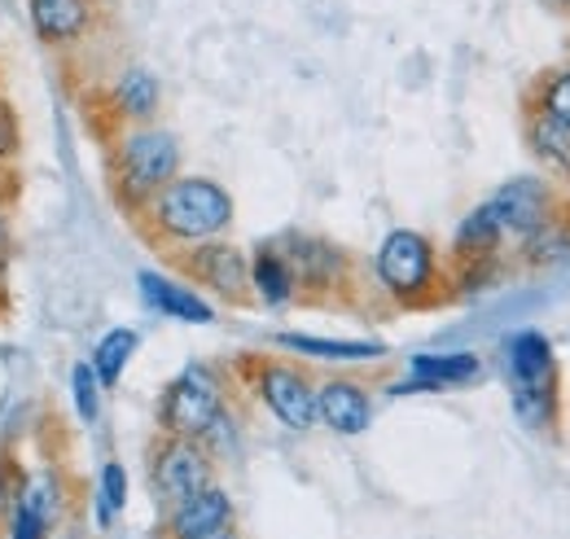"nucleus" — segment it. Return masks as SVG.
I'll use <instances>...</instances> for the list:
<instances>
[{"label": "nucleus", "mask_w": 570, "mask_h": 539, "mask_svg": "<svg viewBox=\"0 0 570 539\" xmlns=\"http://www.w3.org/2000/svg\"><path fill=\"white\" fill-rule=\"evenodd\" d=\"M409 369L430 391H452V386H470L483 378V360L474 351H417Z\"/></svg>", "instance_id": "nucleus-17"}, {"label": "nucleus", "mask_w": 570, "mask_h": 539, "mask_svg": "<svg viewBox=\"0 0 570 539\" xmlns=\"http://www.w3.org/2000/svg\"><path fill=\"white\" fill-rule=\"evenodd\" d=\"M237 369L250 373V391L259 395V404L268 408L285 430L307 434L316 425V382L298 364L277 360V355H250Z\"/></svg>", "instance_id": "nucleus-6"}, {"label": "nucleus", "mask_w": 570, "mask_h": 539, "mask_svg": "<svg viewBox=\"0 0 570 539\" xmlns=\"http://www.w3.org/2000/svg\"><path fill=\"white\" fill-rule=\"evenodd\" d=\"M71 391H75V408H79V416L92 425L97 416H101V382H97V373H92V364L83 360V364H75L71 369Z\"/></svg>", "instance_id": "nucleus-27"}, {"label": "nucleus", "mask_w": 570, "mask_h": 539, "mask_svg": "<svg viewBox=\"0 0 570 539\" xmlns=\"http://www.w3.org/2000/svg\"><path fill=\"white\" fill-rule=\"evenodd\" d=\"M250 294L264 307H285L294 303V272L285 264V255L277 251V242H259L255 259H250Z\"/></svg>", "instance_id": "nucleus-20"}, {"label": "nucleus", "mask_w": 570, "mask_h": 539, "mask_svg": "<svg viewBox=\"0 0 570 539\" xmlns=\"http://www.w3.org/2000/svg\"><path fill=\"white\" fill-rule=\"evenodd\" d=\"M176 268L185 272L189 281L207 285L215 298H224V303H250L255 298L250 294V259L237 246L219 242V237L198 242V246H185L176 255Z\"/></svg>", "instance_id": "nucleus-9"}, {"label": "nucleus", "mask_w": 570, "mask_h": 539, "mask_svg": "<svg viewBox=\"0 0 570 539\" xmlns=\"http://www.w3.org/2000/svg\"><path fill=\"white\" fill-rule=\"evenodd\" d=\"M549 4H553V9H567L570 13V0H549Z\"/></svg>", "instance_id": "nucleus-31"}, {"label": "nucleus", "mask_w": 570, "mask_h": 539, "mask_svg": "<svg viewBox=\"0 0 570 539\" xmlns=\"http://www.w3.org/2000/svg\"><path fill=\"white\" fill-rule=\"evenodd\" d=\"M224 522H233V500H228V491L219 482H212V487H203L198 496H189L185 504L171 509L167 539H207Z\"/></svg>", "instance_id": "nucleus-14"}, {"label": "nucleus", "mask_w": 570, "mask_h": 539, "mask_svg": "<svg viewBox=\"0 0 570 539\" xmlns=\"http://www.w3.org/2000/svg\"><path fill=\"white\" fill-rule=\"evenodd\" d=\"M137 285H141L145 307H154L158 316H176L185 325H212L215 321V307L203 294H194L189 285H180V281H171L163 272H141Z\"/></svg>", "instance_id": "nucleus-15"}, {"label": "nucleus", "mask_w": 570, "mask_h": 539, "mask_svg": "<svg viewBox=\"0 0 570 539\" xmlns=\"http://www.w3.org/2000/svg\"><path fill=\"white\" fill-rule=\"evenodd\" d=\"M137 346H141V334L137 330H110V334L101 337L97 346H92V373H97V382L101 386H119V378H124V369L132 364V355H137Z\"/></svg>", "instance_id": "nucleus-24"}, {"label": "nucleus", "mask_w": 570, "mask_h": 539, "mask_svg": "<svg viewBox=\"0 0 570 539\" xmlns=\"http://www.w3.org/2000/svg\"><path fill=\"white\" fill-rule=\"evenodd\" d=\"M212 482H215V461L198 439L163 434L149 448V487H154V500H163L167 509L185 504L189 496H198Z\"/></svg>", "instance_id": "nucleus-7"}, {"label": "nucleus", "mask_w": 570, "mask_h": 539, "mask_svg": "<svg viewBox=\"0 0 570 539\" xmlns=\"http://www.w3.org/2000/svg\"><path fill=\"white\" fill-rule=\"evenodd\" d=\"M488 203H492L500 228H504V242H518L522 246L531 233H540L558 215L562 189L549 176H513L509 185H500Z\"/></svg>", "instance_id": "nucleus-8"}, {"label": "nucleus", "mask_w": 570, "mask_h": 539, "mask_svg": "<svg viewBox=\"0 0 570 539\" xmlns=\"http://www.w3.org/2000/svg\"><path fill=\"white\" fill-rule=\"evenodd\" d=\"M207 539H242V536H237V527H233V522H224V527H219V531H212Z\"/></svg>", "instance_id": "nucleus-30"}, {"label": "nucleus", "mask_w": 570, "mask_h": 539, "mask_svg": "<svg viewBox=\"0 0 570 539\" xmlns=\"http://www.w3.org/2000/svg\"><path fill=\"white\" fill-rule=\"evenodd\" d=\"M509 404L522 430L531 434H553L562 421V386H540V391H509Z\"/></svg>", "instance_id": "nucleus-22"}, {"label": "nucleus", "mask_w": 570, "mask_h": 539, "mask_svg": "<svg viewBox=\"0 0 570 539\" xmlns=\"http://www.w3.org/2000/svg\"><path fill=\"white\" fill-rule=\"evenodd\" d=\"M316 425L334 434H364L373 425V400L356 378H325L316 382Z\"/></svg>", "instance_id": "nucleus-11"}, {"label": "nucleus", "mask_w": 570, "mask_h": 539, "mask_svg": "<svg viewBox=\"0 0 570 539\" xmlns=\"http://www.w3.org/2000/svg\"><path fill=\"white\" fill-rule=\"evenodd\" d=\"M18 491H22V470L9 461V452H0V513H9V509H13Z\"/></svg>", "instance_id": "nucleus-29"}, {"label": "nucleus", "mask_w": 570, "mask_h": 539, "mask_svg": "<svg viewBox=\"0 0 570 539\" xmlns=\"http://www.w3.org/2000/svg\"><path fill=\"white\" fill-rule=\"evenodd\" d=\"M504 255V228H500L492 203H479L461 224H456V237H452V264H465V259H492Z\"/></svg>", "instance_id": "nucleus-18"}, {"label": "nucleus", "mask_w": 570, "mask_h": 539, "mask_svg": "<svg viewBox=\"0 0 570 539\" xmlns=\"http://www.w3.org/2000/svg\"><path fill=\"white\" fill-rule=\"evenodd\" d=\"M180 176V140L163 128H132L115 145V194L132 215L141 210L163 185Z\"/></svg>", "instance_id": "nucleus-3"}, {"label": "nucleus", "mask_w": 570, "mask_h": 539, "mask_svg": "<svg viewBox=\"0 0 570 539\" xmlns=\"http://www.w3.org/2000/svg\"><path fill=\"white\" fill-rule=\"evenodd\" d=\"M518 259L527 264V268H562L570 264V198H562L558 206V215L540 228V233H531L522 246H518Z\"/></svg>", "instance_id": "nucleus-21"}, {"label": "nucleus", "mask_w": 570, "mask_h": 539, "mask_svg": "<svg viewBox=\"0 0 570 539\" xmlns=\"http://www.w3.org/2000/svg\"><path fill=\"white\" fill-rule=\"evenodd\" d=\"M522 106H535L544 115H553L558 124H570V67L540 70L522 97Z\"/></svg>", "instance_id": "nucleus-25"}, {"label": "nucleus", "mask_w": 570, "mask_h": 539, "mask_svg": "<svg viewBox=\"0 0 570 539\" xmlns=\"http://www.w3.org/2000/svg\"><path fill=\"white\" fill-rule=\"evenodd\" d=\"M277 346L298 351L303 360H334V364H368V360H386L382 342H356V337H316V334H277Z\"/></svg>", "instance_id": "nucleus-19"}, {"label": "nucleus", "mask_w": 570, "mask_h": 539, "mask_svg": "<svg viewBox=\"0 0 570 539\" xmlns=\"http://www.w3.org/2000/svg\"><path fill=\"white\" fill-rule=\"evenodd\" d=\"M137 224L149 242H163L167 251L212 242L233 224V194L207 176H176L137 210Z\"/></svg>", "instance_id": "nucleus-1"}, {"label": "nucleus", "mask_w": 570, "mask_h": 539, "mask_svg": "<svg viewBox=\"0 0 570 539\" xmlns=\"http://www.w3.org/2000/svg\"><path fill=\"white\" fill-rule=\"evenodd\" d=\"M22 149V128H18V110L0 97V163H9Z\"/></svg>", "instance_id": "nucleus-28"}, {"label": "nucleus", "mask_w": 570, "mask_h": 539, "mask_svg": "<svg viewBox=\"0 0 570 539\" xmlns=\"http://www.w3.org/2000/svg\"><path fill=\"white\" fill-rule=\"evenodd\" d=\"M373 276L400 307H439L452 298L448 272L439 264V251L417 228H391L373 255Z\"/></svg>", "instance_id": "nucleus-2"}, {"label": "nucleus", "mask_w": 570, "mask_h": 539, "mask_svg": "<svg viewBox=\"0 0 570 539\" xmlns=\"http://www.w3.org/2000/svg\"><path fill=\"white\" fill-rule=\"evenodd\" d=\"M224 408H228V391H224L219 373L212 364H189L180 378L167 382V391L158 400V430L203 439Z\"/></svg>", "instance_id": "nucleus-4"}, {"label": "nucleus", "mask_w": 570, "mask_h": 539, "mask_svg": "<svg viewBox=\"0 0 570 539\" xmlns=\"http://www.w3.org/2000/svg\"><path fill=\"white\" fill-rule=\"evenodd\" d=\"M522 136L531 158L549 171V180H570V124H558L535 106H522Z\"/></svg>", "instance_id": "nucleus-13"}, {"label": "nucleus", "mask_w": 570, "mask_h": 539, "mask_svg": "<svg viewBox=\"0 0 570 539\" xmlns=\"http://www.w3.org/2000/svg\"><path fill=\"white\" fill-rule=\"evenodd\" d=\"M158 101H163V84L149 67H124L115 88H110V110L128 124H149L158 115Z\"/></svg>", "instance_id": "nucleus-16"}, {"label": "nucleus", "mask_w": 570, "mask_h": 539, "mask_svg": "<svg viewBox=\"0 0 570 539\" xmlns=\"http://www.w3.org/2000/svg\"><path fill=\"white\" fill-rule=\"evenodd\" d=\"M27 13H31V31L45 45L67 49V45H79L88 36L97 4L92 0H27Z\"/></svg>", "instance_id": "nucleus-12"}, {"label": "nucleus", "mask_w": 570, "mask_h": 539, "mask_svg": "<svg viewBox=\"0 0 570 539\" xmlns=\"http://www.w3.org/2000/svg\"><path fill=\"white\" fill-rule=\"evenodd\" d=\"M13 509L31 513V518H36V522L49 531V527L58 522V513H62V482H58V473L36 470L31 478H22V491H18Z\"/></svg>", "instance_id": "nucleus-23"}, {"label": "nucleus", "mask_w": 570, "mask_h": 539, "mask_svg": "<svg viewBox=\"0 0 570 539\" xmlns=\"http://www.w3.org/2000/svg\"><path fill=\"white\" fill-rule=\"evenodd\" d=\"M504 382L509 391H540V386H562V369L553 355V342L540 330H518L500 346Z\"/></svg>", "instance_id": "nucleus-10"}, {"label": "nucleus", "mask_w": 570, "mask_h": 539, "mask_svg": "<svg viewBox=\"0 0 570 539\" xmlns=\"http://www.w3.org/2000/svg\"><path fill=\"white\" fill-rule=\"evenodd\" d=\"M277 251L294 272V298L303 303H334L352 285V255L325 237L307 233H285L277 237Z\"/></svg>", "instance_id": "nucleus-5"}, {"label": "nucleus", "mask_w": 570, "mask_h": 539, "mask_svg": "<svg viewBox=\"0 0 570 539\" xmlns=\"http://www.w3.org/2000/svg\"><path fill=\"white\" fill-rule=\"evenodd\" d=\"M124 504H128V470L110 461L101 465V478H97V522L110 527V518L124 513Z\"/></svg>", "instance_id": "nucleus-26"}]
</instances>
